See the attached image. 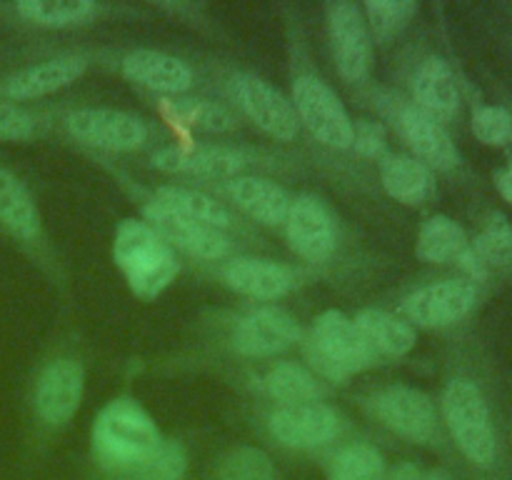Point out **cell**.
Masks as SVG:
<instances>
[{
    "label": "cell",
    "mask_w": 512,
    "mask_h": 480,
    "mask_svg": "<svg viewBox=\"0 0 512 480\" xmlns=\"http://www.w3.org/2000/svg\"><path fill=\"white\" fill-rule=\"evenodd\" d=\"M160 443L155 420L130 398L110 400L93 423V453L110 470H135Z\"/></svg>",
    "instance_id": "6da1fadb"
},
{
    "label": "cell",
    "mask_w": 512,
    "mask_h": 480,
    "mask_svg": "<svg viewBox=\"0 0 512 480\" xmlns=\"http://www.w3.org/2000/svg\"><path fill=\"white\" fill-rule=\"evenodd\" d=\"M113 258L138 298L153 300L168 288L180 265L173 248L145 220L125 218L115 230Z\"/></svg>",
    "instance_id": "7a4b0ae2"
},
{
    "label": "cell",
    "mask_w": 512,
    "mask_h": 480,
    "mask_svg": "<svg viewBox=\"0 0 512 480\" xmlns=\"http://www.w3.org/2000/svg\"><path fill=\"white\" fill-rule=\"evenodd\" d=\"M310 365L315 373L328 380H345L378 363V355L370 350L353 318L340 310H325L313 323V335L305 345Z\"/></svg>",
    "instance_id": "3957f363"
},
{
    "label": "cell",
    "mask_w": 512,
    "mask_h": 480,
    "mask_svg": "<svg viewBox=\"0 0 512 480\" xmlns=\"http://www.w3.org/2000/svg\"><path fill=\"white\" fill-rule=\"evenodd\" d=\"M443 413L458 448L475 465H490L498 453L488 403L473 380L455 378L443 393Z\"/></svg>",
    "instance_id": "277c9868"
},
{
    "label": "cell",
    "mask_w": 512,
    "mask_h": 480,
    "mask_svg": "<svg viewBox=\"0 0 512 480\" xmlns=\"http://www.w3.org/2000/svg\"><path fill=\"white\" fill-rule=\"evenodd\" d=\"M293 108L300 123L330 148H350L353 120L340 103L338 93L315 75H300L293 83Z\"/></svg>",
    "instance_id": "5b68a950"
},
{
    "label": "cell",
    "mask_w": 512,
    "mask_h": 480,
    "mask_svg": "<svg viewBox=\"0 0 512 480\" xmlns=\"http://www.w3.org/2000/svg\"><path fill=\"white\" fill-rule=\"evenodd\" d=\"M325 13H328L330 43H333L338 73L348 83H360L368 78L370 58H373V38L363 10L348 0H335L325 8Z\"/></svg>",
    "instance_id": "8992f818"
},
{
    "label": "cell",
    "mask_w": 512,
    "mask_h": 480,
    "mask_svg": "<svg viewBox=\"0 0 512 480\" xmlns=\"http://www.w3.org/2000/svg\"><path fill=\"white\" fill-rule=\"evenodd\" d=\"M373 413L385 428L413 443H430L438 435L433 400L410 385H388L378 390L373 398Z\"/></svg>",
    "instance_id": "52a82bcc"
},
{
    "label": "cell",
    "mask_w": 512,
    "mask_h": 480,
    "mask_svg": "<svg viewBox=\"0 0 512 480\" xmlns=\"http://www.w3.org/2000/svg\"><path fill=\"white\" fill-rule=\"evenodd\" d=\"M233 98L238 108L265 130L273 135L275 140H295L300 130L298 113H295L293 103L285 98L280 90H275L268 80L258 78V75L240 73L233 78Z\"/></svg>",
    "instance_id": "ba28073f"
},
{
    "label": "cell",
    "mask_w": 512,
    "mask_h": 480,
    "mask_svg": "<svg viewBox=\"0 0 512 480\" xmlns=\"http://www.w3.org/2000/svg\"><path fill=\"white\" fill-rule=\"evenodd\" d=\"M70 135L103 150H135L148 140V125L138 115L113 108H80L65 118Z\"/></svg>",
    "instance_id": "9c48e42d"
},
{
    "label": "cell",
    "mask_w": 512,
    "mask_h": 480,
    "mask_svg": "<svg viewBox=\"0 0 512 480\" xmlns=\"http://www.w3.org/2000/svg\"><path fill=\"white\" fill-rule=\"evenodd\" d=\"M475 285L468 280H440L410 293L403 303V315L408 323L423 325V328H445L473 310Z\"/></svg>",
    "instance_id": "30bf717a"
},
{
    "label": "cell",
    "mask_w": 512,
    "mask_h": 480,
    "mask_svg": "<svg viewBox=\"0 0 512 480\" xmlns=\"http://www.w3.org/2000/svg\"><path fill=\"white\" fill-rule=\"evenodd\" d=\"M285 233H288V243L300 258L313 260H328L333 255L335 245H338V230H335V218L325 200L318 195H300L290 205L288 220H285Z\"/></svg>",
    "instance_id": "8fae6325"
},
{
    "label": "cell",
    "mask_w": 512,
    "mask_h": 480,
    "mask_svg": "<svg viewBox=\"0 0 512 480\" xmlns=\"http://www.w3.org/2000/svg\"><path fill=\"white\" fill-rule=\"evenodd\" d=\"M270 433L278 443L288 448L310 450L330 443L343 428V418L335 408L325 403H303V405H283L270 415Z\"/></svg>",
    "instance_id": "7c38bea8"
},
{
    "label": "cell",
    "mask_w": 512,
    "mask_h": 480,
    "mask_svg": "<svg viewBox=\"0 0 512 480\" xmlns=\"http://www.w3.org/2000/svg\"><path fill=\"white\" fill-rule=\"evenodd\" d=\"M85 370L78 360L58 358L45 365L35 385V410L48 425L68 423L80 408Z\"/></svg>",
    "instance_id": "4fadbf2b"
},
{
    "label": "cell",
    "mask_w": 512,
    "mask_h": 480,
    "mask_svg": "<svg viewBox=\"0 0 512 480\" xmlns=\"http://www.w3.org/2000/svg\"><path fill=\"white\" fill-rule=\"evenodd\" d=\"M145 223H148L170 248H180L190 255H198V258L220 260L230 253V240L225 238L223 230L195 223V220L183 218V215L173 213V210L163 208V205L158 203L145 205Z\"/></svg>",
    "instance_id": "5bb4252c"
},
{
    "label": "cell",
    "mask_w": 512,
    "mask_h": 480,
    "mask_svg": "<svg viewBox=\"0 0 512 480\" xmlns=\"http://www.w3.org/2000/svg\"><path fill=\"white\" fill-rule=\"evenodd\" d=\"M300 340V325L280 308H260L245 315L233 335L235 350L250 358H270Z\"/></svg>",
    "instance_id": "9a60e30c"
},
{
    "label": "cell",
    "mask_w": 512,
    "mask_h": 480,
    "mask_svg": "<svg viewBox=\"0 0 512 480\" xmlns=\"http://www.w3.org/2000/svg\"><path fill=\"white\" fill-rule=\"evenodd\" d=\"M393 118L420 163L435 170H453L458 165V148L440 120L420 110L418 105H398V113H393Z\"/></svg>",
    "instance_id": "2e32d148"
},
{
    "label": "cell",
    "mask_w": 512,
    "mask_h": 480,
    "mask_svg": "<svg viewBox=\"0 0 512 480\" xmlns=\"http://www.w3.org/2000/svg\"><path fill=\"white\" fill-rule=\"evenodd\" d=\"M153 165L163 173L205 175V178H238L245 158L230 148L215 145H170L153 155Z\"/></svg>",
    "instance_id": "e0dca14e"
},
{
    "label": "cell",
    "mask_w": 512,
    "mask_h": 480,
    "mask_svg": "<svg viewBox=\"0 0 512 480\" xmlns=\"http://www.w3.org/2000/svg\"><path fill=\"white\" fill-rule=\"evenodd\" d=\"M223 280L235 293L255 300L283 298L298 283L293 268L263 258H233L223 268Z\"/></svg>",
    "instance_id": "ac0fdd59"
},
{
    "label": "cell",
    "mask_w": 512,
    "mask_h": 480,
    "mask_svg": "<svg viewBox=\"0 0 512 480\" xmlns=\"http://www.w3.org/2000/svg\"><path fill=\"white\" fill-rule=\"evenodd\" d=\"M123 75L143 88L178 95L193 85V70L180 58L160 50H133L123 60Z\"/></svg>",
    "instance_id": "d6986e66"
},
{
    "label": "cell",
    "mask_w": 512,
    "mask_h": 480,
    "mask_svg": "<svg viewBox=\"0 0 512 480\" xmlns=\"http://www.w3.org/2000/svg\"><path fill=\"white\" fill-rule=\"evenodd\" d=\"M228 193L240 210L263 225H283L293 205L283 185L258 175H238L230 180Z\"/></svg>",
    "instance_id": "ffe728a7"
},
{
    "label": "cell",
    "mask_w": 512,
    "mask_h": 480,
    "mask_svg": "<svg viewBox=\"0 0 512 480\" xmlns=\"http://www.w3.org/2000/svg\"><path fill=\"white\" fill-rule=\"evenodd\" d=\"M83 73V58H78V55H60V58L30 65V68L20 70V73L10 75L8 83H5V95L13 100L40 98V95L68 88V85H73Z\"/></svg>",
    "instance_id": "44dd1931"
},
{
    "label": "cell",
    "mask_w": 512,
    "mask_h": 480,
    "mask_svg": "<svg viewBox=\"0 0 512 480\" xmlns=\"http://www.w3.org/2000/svg\"><path fill=\"white\" fill-rule=\"evenodd\" d=\"M415 100L418 108L433 115L435 120L453 118L460 108V90L455 83V75L443 58L433 55L420 63L413 80Z\"/></svg>",
    "instance_id": "7402d4cb"
},
{
    "label": "cell",
    "mask_w": 512,
    "mask_h": 480,
    "mask_svg": "<svg viewBox=\"0 0 512 480\" xmlns=\"http://www.w3.org/2000/svg\"><path fill=\"white\" fill-rule=\"evenodd\" d=\"M355 328L378 358H400L415 348V328L388 310L368 308L355 315Z\"/></svg>",
    "instance_id": "603a6c76"
},
{
    "label": "cell",
    "mask_w": 512,
    "mask_h": 480,
    "mask_svg": "<svg viewBox=\"0 0 512 480\" xmlns=\"http://www.w3.org/2000/svg\"><path fill=\"white\" fill-rule=\"evenodd\" d=\"M380 180H383L385 193L405 205L425 203L435 188L428 165L410 155H385L380 160Z\"/></svg>",
    "instance_id": "cb8c5ba5"
},
{
    "label": "cell",
    "mask_w": 512,
    "mask_h": 480,
    "mask_svg": "<svg viewBox=\"0 0 512 480\" xmlns=\"http://www.w3.org/2000/svg\"><path fill=\"white\" fill-rule=\"evenodd\" d=\"M0 223L25 240L40 233L38 205L23 180L10 170H0Z\"/></svg>",
    "instance_id": "d4e9b609"
},
{
    "label": "cell",
    "mask_w": 512,
    "mask_h": 480,
    "mask_svg": "<svg viewBox=\"0 0 512 480\" xmlns=\"http://www.w3.org/2000/svg\"><path fill=\"white\" fill-rule=\"evenodd\" d=\"M465 250H468L465 230L453 218H448V215H433L420 228L415 253L425 263H450V260H460V255Z\"/></svg>",
    "instance_id": "484cf974"
},
{
    "label": "cell",
    "mask_w": 512,
    "mask_h": 480,
    "mask_svg": "<svg viewBox=\"0 0 512 480\" xmlns=\"http://www.w3.org/2000/svg\"><path fill=\"white\" fill-rule=\"evenodd\" d=\"M153 203L163 205V208L173 210V213L183 215V218L195 220V223L210 225V228L225 230L230 225V213L213 200L210 195L198 193V190L190 188H175V185H165L155 193Z\"/></svg>",
    "instance_id": "4316f807"
},
{
    "label": "cell",
    "mask_w": 512,
    "mask_h": 480,
    "mask_svg": "<svg viewBox=\"0 0 512 480\" xmlns=\"http://www.w3.org/2000/svg\"><path fill=\"white\" fill-rule=\"evenodd\" d=\"M265 390L285 405L315 403L323 395L318 378L300 363H278L265 375Z\"/></svg>",
    "instance_id": "83f0119b"
},
{
    "label": "cell",
    "mask_w": 512,
    "mask_h": 480,
    "mask_svg": "<svg viewBox=\"0 0 512 480\" xmlns=\"http://www.w3.org/2000/svg\"><path fill=\"white\" fill-rule=\"evenodd\" d=\"M25 20L45 28H70V25L88 23L98 5L90 0H23L15 5Z\"/></svg>",
    "instance_id": "f1b7e54d"
},
{
    "label": "cell",
    "mask_w": 512,
    "mask_h": 480,
    "mask_svg": "<svg viewBox=\"0 0 512 480\" xmlns=\"http://www.w3.org/2000/svg\"><path fill=\"white\" fill-rule=\"evenodd\" d=\"M328 480H385L383 455L368 443L348 445L330 463Z\"/></svg>",
    "instance_id": "f546056e"
},
{
    "label": "cell",
    "mask_w": 512,
    "mask_h": 480,
    "mask_svg": "<svg viewBox=\"0 0 512 480\" xmlns=\"http://www.w3.org/2000/svg\"><path fill=\"white\" fill-rule=\"evenodd\" d=\"M365 23H368L370 38L378 43H388L418 13V3L413 0H370L365 5Z\"/></svg>",
    "instance_id": "4dcf8cb0"
},
{
    "label": "cell",
    "mask_w": 512,
    "mask_h": 480,
    "mask_svg": "<svg viewBox=\"0 0 512 480\" xmlns=\"http://www.w3.org/2000/svg\"><path fill=\"white\" fill-rule=\"evenodd\" d=\"M170 110H173L180 123L188 125V128L203 130V133H228V130L235 128V115L225 105L213 103V100H173Z\"/></svg>",
    "instance_id": "1f68e13d"
},
{
    "label": "cell",
    "mask_w": 512,
    "mask_h": 480,
    "mask_svg": "<svg viewBox=\"0 0 512 480\" xmlns=\"http://www.w3.org/2000/svg\"><path fill=\"white\" fill-rule=\"evenodd\" d=\"M215 480H275L273 460L260 448L240 445L225 455Z\"/></svg>",
    "instance_id": "d6a6232c"
},
{
    "label": "cell",
    "mask_w": 512,
    "mask_h": 480,
    "mask_svg": "<svg viewBox=\"0 0 512 480\" xmlns=\"http://www.w3.org/2000/svg\"><path fill=\"white\" fill-rule=\"evenodd\" d=\"M188 470V455L178 440H163L148 460L133 470L138 480H183Z\"/></svg>",
    "instance_id": "836d02e7"
},
{
    "label": "cell",
    "mask_w": 512,
    "mask_h": 480,
    "mask_svg": "<svg viewBox=\"0 0 512 480\" xmlns=\"http://www.w3.org/2000/svg\"><path fill=\"white\" fill-rule=\"evenodd\" d=\"M473 248L485 265H512V225L508 218L495 213Z\"/></svg>",
    "instance_id": "e575fe53"
},
{
    "label": "cell",
    "mask_w": 512,
    "mask_h": 480,
    "mask_svg": "<svg viewBox=\"0 0 512 480\" xmlns=\"http://www.w3.org/2000/svg\"><path fill=\"white\" fill-rule=\"evenodd\" d=\"M473 133L485 145H505L512 135V115L500 105H483L473 115Z\"/></svg>",
    "instance_id": "d590c367"
},
{
    "label": "cell",
    "mask_w": 512,
    "mask_h": 480,
    "mask_svg": "<svg viewBox=\"0 0 512 480\" xmlns=\"http://www.w3.org/2000/svg\"><path fill=\"white\" fill-rule=\"evenodd\" d=\"M350 148H355L365 158H385L388 155V133L378 120L360 118L353 123Z\"/></svg>",
    "instance_id": "8d00e7d4"
},
{
    "label": "cell",
    "mask_w": 512,
    "mask_h": 480,
    "mask_svg": "<svg viewBox=\"0 0 512 480\" xmlns=\"http://www.w3.org/2000/svg\"><path fill=\"white\" fill-rule=\"evenodd\" d=\"M35 133L33 115L13 103H0V140H28Z\"/></svg>",
    "instance_id": "74e56055"
},
{
    "label": "cell",
    "mask_w": 512,
    "mask_h": 480,
    "mask_svg": "<svg viewBox=\"0 0 512 480\" xmlns=\"http://www.w3.org/2000/svg\"><path fill=\"white\" fill-rule=\"evenodd\" d=\"M423 475L425 473L415 463H400L395 465V470L390 473L388 480H423Z\"/></svg>",
    "instance_id": "f35d334b"
},
{
    "label": "cell",
    "mask_w": 512,
    "mask_h": 480,
    "mask_svg": "<svg viewBox=\"0 0 512 480\" xmlns=\"http://www.w3.org/2000/svg\"><path fill=\"white\" fill-rule=\"evenodd\" d=\"M495 185H498V193L512 205V165H508V168H503L495 175Z\"/></svg>",
    "instance_id": "ab89813d"
},
{
    "label": "cell",
    "mask_w": 512,
    "mask_h": 480,
    "mask_svg": "<svg viewBox=\"0 0 512 480\" xmlns=\"http://www.w3.org/2000/svg\"><path fill=\"white\" fill-rule=\"evenodd\" d=\"M423 480H453V475L445 473V470H430L423 475Z\"/></svg>",
    "instance_id": "60d3db41"
}]
</instances>
